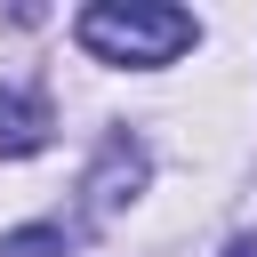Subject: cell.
<instances>
[{
	"label": "cell",
	"mask_w": 257,
	"mask_h": 257,
	"mask_svg": "<svg viewBox=\"0 0 257 257\" xmlns=\"http://www.w3.org/2000/svg\"><path fill=\"white\" fill-rule=\"evenodd\" d=\"M72 40L96 64H169L193 48V16L185 8H153V0H96L72 16Z\"/></svg>",
	"instance_id": "1"
},
{
	"label": "cell",
	"mask_w": 257,
	"mask_h": 257,
	"mask_svg": "<svg viewBox=\"0 0 257 257\" xmlns=\"http://www.w3.org/2000/svg\"><path fill=\"white\" fill-rule=\"evenodd\" d=\"M137 185H145V153H137L128 137H104V153H96V169H88V209L112 217Z\"/></svg>",
	"instance_id": "2"
},
{
	"label": "cell",
	"mask_w": 257,
	"mask_h": 257,
	"mask_svg": "<svg viewBox=\"0 0 257 257\" xmlns=\"http://www.w3.org/2000/svg\"><path fill=\"white\" fill-rule=\"evenodd\" d=\"M48 145V104L32 88H0V161H24Z\"/></svg>",
	"instance_id": "3"
},
{
	"label": "cell",
	"mask_w": 257,
	"mask_h": 257,
	"mask_svg": "<svg viewBox=\"0 0 257 257\" xmlns=\"http://www.w3.org/2000/svg\"><path fill=\"white\" fill-rule=\"evenodd\" d=\"M64 225H24V233H0V257H64Z\"/></svg>",
	"instance_id": "4"
},
{
	"label": "cell",
	"mask_w": 257,
	"mask_h": 257,
	"mask_svg": "<svg viewBox=\"0 0 257 257\" xmlns=\"http://www.w3.org/2000/svg\"><path fill=\"white\" fill-rule=\"evenodd\" d=\"M225 257H257V241H233V249H225Z\"/></svg>",
	"instance_id": "5"
}]
</instances>
